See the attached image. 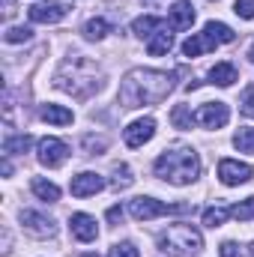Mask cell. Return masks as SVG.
I'll list each match as a JSON object with an SVG mask.
<instances>
[{
    "mask_svg": "<svg viewBox=\"0 0 254 257\" xmlns=\"http://www.w3.org/2000/svg\"><path fill=\"white\" fill-rule=\"evenodd\" d=\"M177 72H162V69H132L126 72L120 84V105L123 108H144V105H159L168 99L174 90Z\"/></svg>",
    "mask_w": 254,
    "mask_h": 257,
    "instance_id": "6da1fadb",
    "label": "cell"
},
{
    "mask_svg": "<svg viewBox=\"0 0 254 257\" xmlns=\"http://www.w3.org/2000/svg\"><path fill=\"white\" fill-rule=\"evenodd\" d=\"M54 84H57V90H63L75 99H90L102 87V69L90 57L75 54V57H66L60 63L57 75H54Z\"/></svg>",
    "mask_w": 254,
    "mask_h": 257,
    "instance_id": "7a4b0ae2",
    "label": "cell"
},
{
    "mask_svg": "<svg viewBox=\"0 0 254 257\" xmlns=\"http://www.w3.org/2000/svg\"><path fill=\"white\" fill-rule=\"evenodd\" d=\"M156 177L171 186H189L200 177V159L191 147H171L156 159Z\"/></svg>",
    "mask_w": 254,
    "mask_h": 257,
    "instance_id": "3957f363",
    "label": "cell"
},
{
    "mask_svg": "<svg viewBox=\"0 0 254 257\" xmlns=\"http://www.w3.org/2000/svg\"><path fill=\"white\" fill-rule=\"evenodd\" d=\"M200 248H203V236L191 224H171L159 236V251L168 257H194Z\"/></svg>",
    "mask_w": 254,
    "mask_h": 257,
    "instance_id": "277c9868",
    "label": "cell"
},
{
    "mask_svg": "<svg viewBox=\"0 0 254 257\" xmlns=\"http://www.w3.org/2000/svg\"><path fill=\"white\" fill-rule=\"evenodd\" d=\"M189 209L191 203H162L156 197H135L129 203V212L138 221H150V218H159V215H168V212H189Z\"/></svg>",
    "mask_w": 254,
    "mask_h": 257,
    "instance_id": "5b68a950",
    "label": "cell"
},
{
    "mask_svg": "<svg viewBox=\"0 0 254 257\" xmlns=\"http://www.w3.org/2000/svg\"><path fill=\"white\" fill-rule=\"evenodd\" d=\"M36 153H39V162L45 168H60L66 159H69V147H66L60 138H42L39 147H36Z\"/></svg>",
    "mask_w": 254,
    "mask_h": 257,
    "instance_id": "8992f818",
    "label": "cell"
},
{
    "mask_svg": "<svg viewBox=\"0 0 254 257\" xmlns=\"http://www.w3.org/2000/svg\"><path fill=\"white\" fill-rule=\"evenodd\" d=\"M194 120L206 128H221V126H227V120H230V108L224 102H203L200 111L194 114Z\"/></svg>",
    "mask_w": 254,
    "mask_h": 257,
    "instance_id": "52a82bcc",
    "label": "cell"
},
{
    "mask_svg": "<svg viewBox=\"0 0 254 257\" xmlns=\"http://www.w3.org/2000/svg\"><path fill=\"white\" fill-rule=\"evenodd\" d=\"M218 180L224 186H242L251 180V165L245 162H233V159H221L218 162Z\"/></svg>",
    "mask_w": 254,
    "mask_h": 257,
    "instance_id": "ba28073f",
    "label": "cell"
},
{
    "mask_svg": "<svg viewBox=\"0 0 254 257\" xmlns=\"http://www.w3.org/2000/svg\"><path fill=\"white\" fill-rule=\"evenodd\" d=\"M21 224L30 236H39V239H48L54 236V221L45 215V212H36V209H21Z\"/></svg>",
    "mask_w": 254,
    "mask_h": 257,
    "instance_id": "9c48e42d",
    "label": "cell"
},
{
    "mask_svg": "<svg viewBox=\"0 0 254 257\" xmlns=\"http://www.w3.org/2000/svg\"><path fill=\"white\" fill-rule=\"evenodd\" d=\"M153 135H156V120H153V117H144V120H135V123L123 132V141H126V147L138 150V147H144L147 141H153Z\"/></svg>",
    "mask_w": 254,
    "mask_h": 257,
    "instance_id": "30bf717a",
    "label": "cell"
},
{
    "mask_svg": "<svg viewBox=\"0 0 254 257\" xmlns=\"http://www.w3.org/2000/svg\"><path fill=\"white\" fill-rule=\"evenodd\" d=\"M69 230H72V236L81 239V242H93V239L99 236V224H96V218L87 215V212H75V215L69 218Z\"/></svg>",
    "mask_w": 254,
    "mask_h": 257,
    "instance_id": "8fae6325",
    "label": "cell"
},
{
    "mask_svg": "<svg viewBox=\"0 0 254 257\" xmlns=\"http://www.w3.org/2000/svg\"><path fill=\"white\" fill-rule=\"evenodd\" d=\"M69 189H72L75 197H90V194H99L102 189H105V180H102L99 174H93V171H84V174L72 177Z\"/></svg>",
    "mask_w": 254,
    "mask_h": 257,
    "instance_id": "7c38bea8",
    "label": "cell"
},
{
    "mask_svg": "<svg viewBox=\"0 0 254 257\" xmlns=\"http://www.w3.org/2000/svg\"><path fill=\"white\" fill-rule=\"evenodd\" d=\"M66 12L69 9H66L63 3H36V6L27 9L30 21H36V24H57V21L66 18Z\"/></svg>",
    "mask_w": 254,
    "mask_h": 257,
    "instance_id": "4fadbf2b",
    "label": "cell"
},
{
    "mask_svg": "<svg viewBox=\"0 0 254 257\" xmlns=\"http://www.w3.org/2000/svg\"><path fill=\"white\" fill-rule=\"evenodd\" d=\"M191 24H194V6L189 0H177L168 9V27L171 30H189Z\"/></svg>",
    "mask_w": 254,
    "mask_h": 257,
    "instance_id": "5bb4252c",
    "label": "cell"
},
{
    "mask_svg": "<svg viewBox=\"0 0 254 257\" xmlns=\"http://www.w3.org/2000/svg\"><path fill=\"white\" fill-rule=\"evenodd\" d=\"M168 24L162 21V18H156V15H141V18H135L132 21V30H135V36H141V39H153L159 30H165Z\"/></svg>",
    "mask_w": 254,
    "mask_h": 257,
    "instance_id": "9a60e30c",
    "label": "cell"
},
{
    "mask_svg": "<svg viewBox=\"0 0 254 257\" xmlns=\"http://www.w3.org/2000/svg\"><path fill=\"white\" fill-rule=\"evenodd\" d=\"M218 42L209 36V33H194V36H189L186 42H183V54L186 57H200L203 51H212Z\"/></svg>",
    "mask_w": 254,
    "mask_h": 257,
    "instance_id": "2e32d148",
    "label": "cell"
},
{
    "mask_svg": "<svg viewBox=\"0 0 254 257\" xmlns=\"http://www.w3.org/2000/svg\"><path fill=\"white\" fill-rule=\"evenodd\" d=\"M174 48V33H171V27H165V30H159L153 39H147V51L153 54V57H162V54H168Z\"/></svg>",
    "mask_w": 254,
    "mask_h": 257,
    "instance_id": "e0dca14e",
    "label": "cell"
},
{
    "mask_svg": "<svg viewBox=\"0 0 254 257\" xmlns=\"http://www.w3.org/2000/svg\"><path fill=\"white\" fill-rule=\"evenodd\" d=\"M236 66L233 63H215L209 69V84H218V87H230L236 81Z\"/></svg>",
    "mask_w": 254,
    "mask_h": 257,
    "instance_id": "ac0fdd59",
    "label": "cell"
},
{
    "mask_svg": "<svg viewBox=\"0 0 254 257\" xmlns=\"http://www.w3.org/2000/svg\"><path fill=\"white\" fill-rule=\"evenodd\" d=\"M39 117H42L45 123H54V126H69V123L75 120V117H72V111L63 108V105H42Z\"/></svg>",
    "mask_w": 254,
    "mask_h": 257,
    "instance_id": "d6986e66",
    "label": "cell"
},
{
    "mask_svg": "<svg viewBox=\"0 0 254 257\" xmlns=\"http://www.w3.org/2000/svg\"><path fill=\"white\" fill-rule=\"evenodd\" d=\"M30 189H33V194H36L39 200H45V203H57V200H60V189H57L54 183L42 180V177H33Z\"/></svg>",
    "mask_w": 254,
    "mask_h": 257,
    "instance_id": "ffe728a7",
    "label": "cell"
},
{
    "mask_svg": "<svg viewBox=\"0 0 254 257\" xmlns=\"http://www.w3.org/2000/svg\"><path fill=\"white\" fill-rule=\"evenodd\" d=\"M203 33H209L218 45H227V42H233L236 39V33L224 24V21H206V27H203Z\"/></svg>",
    "mask_w": 254,
    "mask_h": 257,
    "instance_id": "44dd1931",
    "label": "cell"
},
{
    "mask_svg": "<svg viewBox=\"0 0 254 257\" xmlns=\"http://www.w3.org/2000/svg\"><path fill=\"white\" fill-rule=\"evenodd\" d=\"M108 33H111V24H108L105 18H90V21L84 24V36H87V39H93V42L105 39Z\"/></svg>",
    "mask_w": 254,
    "mask_h": 257,
    "instance_id": "7402d4cb",
    "label": "cell"
},
{
    "mask_svg": "<svg viewBox=\"0 0 254 257\" xmlns=\"http://www.w3.org/2000/svg\"><path fill=\"white\" fill-rule=\"evenodd\" d=\"M30 144H33V138H30V135H15V138H6V141H3V153H6V156L27 153V150H30Z\"/></svg>",
    "mask_w": 254,
    "mask_h": 257,
    "instance_id": "603a6c76",
    "label": "cell"
},
{
    "mask_svg": "<svg viewBox=\"0 0 254 257\" xmlns=\"http://www.w3.org/2000/svg\"><path fill=\"white\" fill-rule=\"evenodd\" d=\"M233 147L239 150V153H248V156H254V128H239L236 135H233Z\"/></svg>",
    "mask_w": 254,
    "mask_h": 257,
    "instance_id": "cb8c5ba5",
    "label": "cell"
},
{
    "mask_svg": "<svg viewBox=\"0 0 254 257\" xmlns=\"http://www.w3.org/2000/svg\"><path fill=\"white\" fill-rule=\"evenodd\" d=\"M227 215H230L227 206H209V209L203 212V224H206V227H221V224L227 221Z\"/></svg>",
    "mask_w": 254,
    "mask_h": 257,
    "instance_id": "d4e9b609",
    "label": "cell"
},
{
    "mask_svg": "<svg viewBox=\"0 0 254 257\" xmlns=\"http://www.w3.org/2000/svg\"><path fill=\"white\" fill-rule=\"evenodd\" d=\"M171 123L177 128H191V123H194V114H191L189 105H177L174 111H171Z\"/></svg>",
    "mask_w": 254,
    "mask_h": 257,
    "instance_id": "484cf974",
    "label": "cell"
},
{
    "mask_svg": "<svg viewBox=\"0 0 254 257\" xmlns=\"http://www.w3.org/2000/svg\"><path fill=\"white\" fill-rule=\"evenodd\" d=\"M230 215H233L236 221H251L254 218V197H245V200L233 203V206H230Z\"/></svg>",
    "mask_w": 254,
    "mask_h": 257,
    "instance_id": "4316f807",
    "label": "cell"
},
{
    "mask_svg": "<svg viewBox=\"0 0 254 257\" xmlns=\"http://www.w3.org/2000/svg\"><path fill=\"white\" fill-rule=\"evenodd\" d=\"M132 183H135V177H132V168H129V165H114V183H111V186L120 192V189H129Z\"/></svg>",
    "mask_w": 254,
    "mask_h": 257,
    "instance_id": "83f0119b",
    "label": "cell"
},
{
    "mask_svg": "<svg viewBox=\"0 0 254 257\" xmlns=\"http://www.w3.org/2000/svg\"><path fill=\"white\" fill-rule=\"evenodd\" d=\"M33 36V30L30 27H9L6 33H3V39L9 42V45H15V42H27Z\"/></svg>",
    "mask_w": 254,
    "mask_h": 257,
    "instance_id": "f1b7e54d",
    "label": "cell"
},
{
    "mask_svg": "<svg viewBox=\"0 0 254 257\" xmlns=\"http://www.w3.org/2000/svg\"><path fill=\"white\" fill-rule=\"evenodd\" d=\"M105 147H108L105 138H93V135L84 138V150H87V156H99V153H105Z\"/></svg>",
    "mask_w": 254,
    "mask_h": 257,
    "instance_id": "f546056e",
    "label": "cell"
},
{
    "mask_svg": "<svg viewBox=\"0 0 254 257\" xmlns=\"http://www.w3.org/2000/svg\"><path fill=\"white\" fill-rule=\"evenodd\" d=\"M108 257H138V248L132 242H117V245H111Z\"/></svg>",
    "mask_w": 254,
    "mask_h": 257,
    "instance_id": "4dcf8cb0",
    "label": "cell"
},
{
    "mask_svg": "<svg viewBox=\"0 0 254 257\" xmlns=\"http://www.w3.org/2000/svg\"><path fill=\"white\" fill-rule=\"evenodd\" d=\"M233 12H236L239 18H248V21H251L254 18V0H236V3H233Z\"/></svg>",
    "mask_w": 254,
    "mask_h": 257,
    "instance_id": "1f68e13d",
    "label": "cell"
},
{
    "mask_svg": "<svg viewBox=\"0 0 254 257\" xmlns=\"http://www.w3.org/2000/svg\"><path fill=\"white\" fill-rule=\"evenodd\" d=\"M218 254H221V257H242V251H239V245H236V242H221Z\"/></svg>",
    "mask_w": 254,
    "mask_h": 257,
    "instance_id": "d6a6232c",
    "label": "cell"
},
{
    "mask_svg": "<svg viewBox=\"0 0 254 257\" xmlns=\"http://www.w3.org/2000/svg\"><path fill=\"white\" fill-rule=\"evenodd\" d=\"M242 111H245V114H254V87H248V90L242 93Z\"/></svg>",
    "mask_w": 254,
    "mask_h": 257,
    "instance_id": "836d02e7",
    "label": "cell"
},
{
    "mask_svg": "<svg viewBox=\"0 0 254 257\" xmlns=\"http://www.w3.org/2000/svg\"><path fill=\"white\" fill-rule=\"evenodd\" d=\"M108 221H111V224L123 221V206H111V209H108Z\"/></svg>",
    "mask_w": 254,
    "mask_h": 257,
    "instance_id": "e575fe53",
    "label": "cell"
},
{
    "mask_svg": "<svg viewBox=\"0 0 254 257\" xmlns=\"http://www.w3.org/2000/svg\"><path fill=\"white\" fill-rule=\"evenodd\" d=\"M15 15V3L12 0H3V18H12Z\"/></svg>",
    "mask_w": 254,
    "mask_h": 257,
    "instance_id": "d590c367",
    "label": "cell"
},
{
    "mask_svg": "<svg viewBox=\"0 0 254 257\" xmlns=\"http://www.w3.org/2000/svg\"><path fill=\"white\" fill-rule=\"evenodd\" d=\"M248 57H251V60H254V42H251V48H248Z\"/></svg>",
    "mask_w": 254,
    "mask_h": 257,
    "instance_id": "8d00e7d4",
    "label": "cell"
},
{
    "mask_svg": "<svg viewBox=\"0 0 254 257\" xmlns=\"http://www.w3.org/2000/svg\"><path fill=\"white\" fill-rule=\"evenodd\" d=\"M248 257H254V245H251V248H248Z\"/></svg>",
    "mask_w": 254,
    "mask_h": 257,
    "instance_id": "74e56055",
    "label": "cell"
},
{
    "mask_svg": "<svg viewBox=\"0 0 254 257\" xmlns=\"http://www.w3.org/2000/svg\"><path fill=\"white\" fill-rule=\"evenodd\" d=\"M81 257H99V254H81Z\"/></svg>",
    "mask_w": 254,
    "mask_h": 257,
    "instance_id": "f35d334b",
    "label": "cell"
}]
</instances>
